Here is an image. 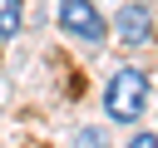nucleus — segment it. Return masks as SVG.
Segmentation results:
<instances>
[{"label": "nucleus", "instance_id": "2", "mask_svg": "<svg viewBox=\"0 0 158 148\" xmlns=\"http://www.w3.org/2000/svg\"><path fill=\"white\" fill-rule=\"evenodd\" d=\"M54 20H59V30L74 35L79 44H104V39H109V20L99 15L94 0H59Z\"/></svg>", "mask_w": 158, "mask_h": 148}, {"label": "nucleus", "instance_id": "6", "mask_svg": "<svg viewBox=\"0 0 158 148\" xmlns=\"http://www.w3.org/2000/svg\"><path fill=\"white\" fill-rule=\"evenodd\" d=\"M123 148H158V138H153V133H133Z\"/></svg>", "mask_w": 158, "mask_h": 148}, {"label": "nucleus", "instance_id": "1", "mask_svg": "<svg viewBox=\"0 0 158 148\" xmlns=\"http://www.w3.org/2000/svg\"><path fill=\"white\" fill-rule=\"evenodd\" d=\"M143 104H148V74L133 69V64L114 69L109 84H104V113L114 123H138L143 118Z\"/></svg>", "mask_w": 158, "mask_h": 148}, {"label": "nucleus", "instance_id": "3", "mask_svg": "<svg viewBox=\"0 0 158 148\" xmlns=\"http://www.w3.org/2000/svg\"><path fill=\"white\" fill-rule=\"evenodd\" d=\"M114 35H118L128 49H148V44H153V10H148L143 0L123 5V10L114 15Z\"/></svg>", "mask_w": 158, "mask_h": 148}, {"label": "nucleus", "instance_id": "4", "mask_svg": "<svg viewBox=\"0 0 158 148\" xmlns=\"http://www.w3.org/2000/svg\"><path fill=\"white\" fill-rule=\"evenodd\" d=\"M25 25V0H0V39H15Z\"/></svg>", "mask_w": 158, "mask_h": 148}, {"label": "nucleus", "instance_id": "5", "mask_svg": "<svg viewBox=\"0 0 158 148\" xmlns=\"http://www.w3.org/2000/svg\"><path fill=\"white\" fill-rule=\"evenodd\" d=\"M74 148H104V133L99 128H79L74 133Z\"/></svg>", "mask_w": 158, "mask_h": 148}]
</instances>
